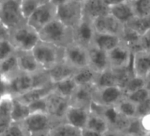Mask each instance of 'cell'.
<instances>
[{"instance_id": "obj_8", "label": "cell", "mask_w": 150, "mask_h": 136, "mask_svg": "<svg viewBox=\"0 0 150 136\" xmlns=\"http://www.w3.org/2000/svg\"><path fill=\"white\" fill-rule=\"evenodd\" d=\"M45 111L57 122L64 121L66 111L70 105V99L52 92L45 97Z\"/></svg>"}, {"instance_id": "obj_7", "label": "cell", "mask_w": 150, "mask_h": 136, "mask_svg": "<svg viewBox=\"0 0 150 136\" xmlns=\"http://www.w3.org/2000/svg\"><path fill=\"white\" fill-rule=\"evenodd\" d=\"M56 18L57 6L48 1L35 9L27 18L26 23L38 32Z\"/></svg>"}, {"instance_id": "obj_48", "label": "cell", "mask_w": 150, "mask_h": 136, "mask_svg": "<svg viewBox=\"0 0 150 136\" xmlns=\"http://www.w3.org/2000/svg\"><path fill=\"white\" fill-rule=\"evenodd\" d=\"M120 134H121V133L115 131V130H114L110 129V130H108L106 132L104 133L103 136H120Z\"/></svg>"}, {"instance_id": "obj_54", "label": "cell", "mask_w": 150, "mask_h": 136, "mask_svg": "<svg viewBox=\"0 0 150 136\" xmlns=\"http://www.w3.org/2000/svg\"><path fill=\"white\" fill-rule=\"evenodd\" d=\"M0 136H2V135H1V134H0Z\"/></svg>"}, {"instance_id": "obj_28", "label": "cell", "mask_w": 150, "mask_h": 136, "mask_svg": "<svg viewBox=\"0 0 150 136\" xmlns=\"http://www.w3.org/2000/svg\"><path fill=\"white\" fill-rule=\"evenodd\" d=\"M94 83L97 88L118 86L117 72L115 70L109 67L104 71L98 73Z\"/></svg>"}, {"instance_id": "obj_19", "label": "cell", "mask_w": 150, "mask_h": 136, "mask_svg": "<svg viewBox=\"0 0 150 136\" xmlns=\"http://www.w3.org/2000/svg\"><path fill=\"white\" fill-rule=\"evenodd\" d=\"M16 55L21 71L34 75L42 70L37 62L32 51H16Z\"/></svg>"}, {"instance_id": "obj_33", "label": "cell", "mask_w": 150, "mask_h": 136, "mask_svg": "<svg viewBox=\"0 0 150 136\" xmlns=\"http://www.w3.org/2000/svg\"><path fill=\"white\" fill-rule=\"evenodd\" d=\"M117 112L121 115L127 117L128 118H133L138 117L137 108L138 105L126 98L125 97L122 99L117 105L114 106Z\"/></svg>"}, {"instance_id": "obj_5", "label": "cell", "mask_w": 150, "mask_h": 136, "mask_svg": "<svg viewBox=\"0 0 150 136\" xmlns=\"http://www.w3.org/2000/svg\"><path fill=\"white\" fill-rule=\"evenodd\" d=\"M57 18L73 29L83 18L82 3L77 0H69L57 6Z\"/></svg>"}, {"instance_id": "obj_36", "label": "cell", "mask_w": 150, "mask_h": 136, "mask_svg": "<svg viewBox=\"0 0 150 136\" xmlns=\"http://www.w3.org/2000/svg\"><path fill=\"white\" fill-rule=\"evenodd\" d=\"M50 0H21V8L23 16L27 19L34 11L39 6L48 2Z\"/></svg>"}, {"instance_id": "obj_10", "label": "cell", "mask_w": 150, "mask_h": 136, "mask_svg": "<svg viewBox=\"0 0 150 136\" xmlns=\"http://www.w3.org/2000/svg\"><path fill=\"white\" fill-rule=\"evenodd\" d=\"M63 59L76 70L89 66L87 48L72 42L64 48Z\"/></svg>"}, {"instance_id": "obj_6", "label": "cell", "mask_w": 150, "mask_h": 136, "mask_svg": "<svg viewBox=\"0 0 150 136\" xmlns=\"http://www.w3.org/2000/svg\"><path fill=\"white\" fill-rule=\"evenodd\" d=\"M29 135L48 132L53 127L59 122L54 121L46 112H31L21 122Z\"/></svg>"}, {"instance_id": "obj_3", "label": "cell", "mask_w": 150, "mask_h": 136, "mask_svg": "<svg viewBox=\"0 0 150 136\" xmlns=\"http://www.w3.org/2000/svg\"><path fill=\"white\" fill-rule=\"evenodd\" d=\"M0 20L9 31L25 24L26 19L22 12L21 0H1Z\"/></svg>"}, {"instance_id": "obj_44", "label": "cell", "mask_w": 150, "mask_h": 136, "mask_svg": "<svg viewBox=\"0 0 150 136\" xmlns=\"http://www.w3.org/2000/svg\"><path fill=\"white\" fill-rule=\"evenodd\" d=\"M139 119L145 132L147 135L150 134V112L139 117Z\"/></svg>"}, {"instance_id": "obj_29", "label": "cell", "mask_w": 150, "mask_h": 136, "mask_svg": "<svg viewBox=\"0 0 150 136\" xmlns=\"http://www.w3.org/2000/svg\"><path fill=\"white\" fill-rule=\"evenodd\" d=\"M97 74L98 73H96L93 69L91 68L89 66H86L76 70L73 74V78L77 86L92 84L95 83Z\"/></svg>"}, {"instance_id": "obj_45", "label": "cell", "mask_w": 150, "mask_h": 136, "mask_svg": "<svg viewBox=\"0 0 150 136\" xmlns=\"http://www.w3.org/2000/svg\"><path fill=\"white\" fill-rule=\"evenodd\" d=\"M81 136H103V134L90 129L83 128L81 130Z\"/></svg>"}, {"instance_id": "obj_32", "label": "cell", "mask_w": 150, "mask_h": 136, "mask_svg": "<svg viewBox=\"0 0 150 136\" xmlns=\"http://www.w3.org/2000/svg\"><path fill=\"white\" fill-rule=\"evenodd\" d=\"M30 113L29 106L23 104L16 97L12 99L11 118L13 122H21Z\"/></svg>"}, {"instance_id": "obj_9", "label": "cell", "mask_w": 150, "mask_h": 136, "mask_svg": "<svg viewBox=\"0 0 150 136\" xmlns=\"http://www.w3.org/2000/svg\"><path fill=\"white\" fill-rule=\"evenodd\" d=\"M125 97L123 89L119 86L97 88L93 95L92 102L103 108L114 107Z\"/></svg>"}, {"instance_id": "obj_4", "label": "cell", "mask_w": 150, "mask_h": 136, "mask_svg": "<svg viewBox=\"0 0 150 136\" xmlns=\"http://www.w3.org/2000/svg\"><path fill=\"white\" fill-rule=\"evenodd\" d=\"M8 39L16 51H32L40 41L38 32L26 23L9 31Z\"/></svg>"}, {"instance_id": "obj_46", "label": "cell", "mask_w": 150, "mask_h": 136, "mask_svg": "<svg viewBox=\"0 0 150 136\" xmlns=\"http://www.w3.org/2000/svg\"><path fill=\"white\" fill-rule=\"evenodd\" d=\"M9 37V30L6 29L0 20V40L5 38H8Z\"/></svg>"}, {"instance_id": "obj_13", "label": "cell", "mask_w": 150, "mask_h": 136, "mask_svg": "<svg viewBox=\"0 0 150 136\" xmlns=\"http://www.w3.org/2000/svg\"><path fill=\"white\" fill-rule=\"evenodd\" d=\"M92 24L95 32L98 33L117 35L122 37L124 32L125 25L120 23L110 13L97 18L92 20Z\"/></svg>"}, {"instance_id": "obj_31", "label": "cell", "mask_w": 150, "mask_h": 136, "mask_svg": "<svg viewBox=\"0 0 150 136\" xmlns=\"http://www.w3.org/2000/svg\"><path fill=\"white\" fill-rule=\"evenodd\" d=\"M48 136H81V130L62 121L51 129Z\"/></svg>"}, {"instance_id": "obj_42", "label": "cell", "mask_w": 150, "mask_h": 136, "mask_svg": "<svg viewBox=\"0 0 150 136\" xmlns=\"http://www.w3.org/2000/svg\"><path fill=\"white\" fill-rule=\"evenodd\" d=\"M139 45L141 51L150 53V29L141 35L139 39Z\"/></svg>"}, {"instance_id": "obj_17", "label": "cell", "mask_w": 150, "mask_h": 136, "mask_svg": "<svg viewBox=\"0 0 150 136\" xmlns=\"http://www.w3.org/2000/svg\"><path fill=\"white\" fill-rule=\"evenodd\" d=\"M132 69L134 75L146 78L150 74V53L144 51L133 53Z\"/></svg>"}, {"instance_id": "obj_24", "label": "cell", "mask_w": 150, "mask_h": 136, "mask_svg": "<svg viewBox=\"0 0 150 136\" xmlns=\"http://www.w3.org/2000/svg\"><path fill=\"white\" fill-rule=\"evenodd\" d=\"M109 13L123 25L135 17L130 0L109 7Z\"/></svg>"}, {"instance_id": "obj_47", "label": "cell", "mask_w": 150, "mask_h": 136, "mask_svg": "<svg viewBox=\"0 0 150 136\" xmlns=\"http://www.w3.org/2000/svg\"><path fill=\"white\" fill-rule=\"evenodd\" d=\"M104 1L108 7H111V6L120 4V3L125 2V1H129V0H104Z\"/></svg>"}, {"instance_id": "obj_18", "label": "cell", "mask_w": 150, "mask_h": 136, "mask_svg": "<svg viewBox=\"0 0 150 136\" xmlns=\"http://www.w3.org/2000/svg\"><path fill=\"white\" fill-rule=\"evenodd\" d=\"M83 17L94 20L97 18L109 13V7L104 0H86L82 2Z\"/></svg>"}, {"instance_id": "obj_2", "label": "cell", "mask_w": 150, "mask_h": 136, "mask_svg": "<svg viewBox=\"0 0 150 136\" xmlns=\"http://www.w3.org/2000/svg\"><path fill=\"white\" fill-rule=\"evenodd\" d=\"M32 52L37 62L44 70L52 68L57 63L63 60L64 56V48L40 39L32 50Z\"/></svg>"}, {"instance_id": "obj_26", "label": "cell", "mask_w": 150, "mask_h": 136, "mask_svg": "<svg viewBox=\"0 0 150 136\" xmlns=\"http://www.w3.org/2000/svg\"><path fill=\"white\" fill-rule=\"evenodd\" d=\"M19 71L16 52L4 59L0 60V77L6 81Z\"/></svg>"}, {"instance_id": "obj_25", "label": "cell", "mask_w": 150, "mask_h": 136, "mask_svg": "<svg viewBox=\"0 0 150 136\" xmlns=\"http://www.w3.org/2000/svg\"><path fill=\"white\" fill-rule=\"evenodd\" d=\"M121 42L122 39L120 36L109 35V34L98 33L95 32L92 45L98 47L100 49L108 52L118 45Z\"/></svg>"}, {"instance_id": "obj_51", "label": "cell", "mask_w": 150, "mask_h": 136, "mask_svg": "<svg viewBox=\"0 0 150 136\" xmlns=\"http://www.w3.org/2000/svg\"><path fill=\"white\" fill-rule=\"evenodd\" d=\"M120 136H133L130 134H127V133H121Z\"/></svg>"}, {"instance_id": "obj_12", "label": "cell", "mask_w": 150, "mask_h": 136, "mask_svg": "<svg viewBox=\"0 0 150 136\" xmlns=\"http://www.w3.org/2000/svg\"><path fill=\"white\" fill-rule=\"evenodd\" d=\"M7 93L13 97L20 96L34 88L33 75L19 71L7 80Z\"/></svg>"}, {"instance_id": "obj_21", "label": "cell", "mask_w": 150, "mask_h": 136, "mask_svg": "<svg viewBox=\"0 0 150 136\" xmlns=\"http://www.w3.org/2000/svg\"><path fill=\"white\" fill-rule=\"evenodd\" d=\"M76 69L67 64L64 59L57 63L55 66L47 70L48 77L52 83L72 77Z\"/></svg>"}, {"instance_id": "obj_40", "label": "cell", "mask_w": 150, "mask_h": 136, "mask_svg": "<svg viewBox=\"0 0 150 136\" xmlns=\"http://www.w3.org/2000/svg\"><path fill=\"white\" fill-rule=\"evenodd\" d=\"M124 133H127L133 136H147L141 124L139 117H136L130 120V124Z\"/></svg>"}, {"instance_id": "obj_16", "label": "cell", "mask_w": 150, "mask_h": 136, "mask_svg": "<svg viewBox=\"0 0 150 136\" xmlns=\"http://www.w3.org/2000/svg\"><path fill=\"white\" fill-rule=\"evenodd\" d=\"M89 56V66L96 73H99L109 68L110 64L106 51L98 48L94 45L87 48Z\"/></svg>"}, {"instance_id": "obj_52", "label": "cell", "mask_w": 150, "mask_h": 136, "mask_svg": "<svg viewBox=\"0 0 150 136\" xmlns=\"http://www.w3.org/2000/svg\"><path fill=\"white\" fill-rule=\"evenodd\" d=\"M77 1H80V2H83V1H86V0H77Z\"/></svg>"}, {"instance_id": "obj_37", "label": "cell", "mask_w": 150, "mask_h": 136, "mask_svg": "<svg viewBox=\"0 0 150 136\" xmlns=\"http://www.w3.org/2000/svg\"><path fill=\"white\" fill-rule=\"evenodd\" d=\"M125 97L138 105L147 100L150 97V94L149 91L144 86V87L126 95Z\"/></svg>"}, {"instance_id": "obj_27", "label": "cell", "mask_w": 150, "mask_h": 136, "mask_svg": "<svg viewBox=\"0 0 150 136\" xmlns=\"http://www.w3.org/2000/svg\"><path fill=\"white\" fill-rule=\"evenodd\" d=\"M85 128L90 129L102 134L110 130L109 123L101 113L90 111L87 123Z\"/></svg>"}, {"instance_id": "obj_50", "label": "cell", "mask_w": 150, "mask_h": 136, "mask_svg": "<svg viewBox=\"0 0 150 136\" xmlns=\"http://www.w3.org/2000/svg\"><path fill=\"white\" fill-rule=\"evenodd\" d=\"M29 136H48V132H40V133H35V134H31Z\"/></svg>"}, {"instance_id": "obj_1", "label": "cell", "mask_w": 150, "mask_h": 136, "mask_svg": "<svg viewBox=\"0 0 150 136\" xmlns=\"http://www.w3.org/2000/svg\"><path fill=\"white\" fill-rule=\"evenodd\" d=\"M40 39L64 48L73 42V29L67 27L56 18L38 32Z\"/></svg>"}, {"instance_id": "obj_15", "label": "cell", "mask_w": 150, "mask_h": 136, "mask_svg": "<svg viewBox=\"0 0 150 136\" xmlns=\"http://www.w3.org/2000/svg\"><path fill=\"white\" fill-rule=\"evenodd\" d=\"M95 32L92 20L83 17L79 25L73 29V42L88 48L92 44Z\"/></svg>"}, {"instance_id": "obj_34", "label": "cell", "mask_w": 150, "mask_h": 136, "mask_svg": "<svg viewBox=\"0 0 150 136\" xmlns=\"http://www.w3.org/2000/svg\"><path fill=\"white\" fill-rule=\"evenodd\" d=\"M125 26L141 36L150 29V16L146 18L134 17Z\"/></svg>"}, {"instance_id": "obj_43", "label": "cell", "mask_w": 150, "mask_h": 136, "mask_svg": "<svg viewBox=\"0 0 150 136\" xmlns=\"http://www.w3.org/2000/svg\"><path fill=\"white\" fill-rule=\"evenodd\" d=\"M45 97L43 99H39V100L35 101L31 104L28 105L29 108V111L31 112H38V111H41V112H46L45 111Z\"/></svg>"}, {"instance_id": "obj_30", "label": "cell", "mask_w": 150, "mask_h": 136, "mask_svg": "<svg viewBox=\"0 0 150 136\" xmlns=\"http://www.w3.org/2000/svg\"><path fill=\"white\" fill-rule=\"evenodd\" d=\"M53 84V91L62 96L70 99L72 95L74 93L77 84L76 83L75 80H73V76L64 80H60V81L52 83Z\"/></svg>"}, {"instance_id": "obj_11", "label": "cell", "mask_w": 150, "mask_h": 136, "mask_svg": "<svg viewBox=\"0 0 150 136\" xmlns=\"http://www.w3.org/2000/svg\"><path fill=\"white\" fill-rule=\"evenodd\" d=\"M107 53L110 67L114 70L126 68L132 64L133 52L122 41Z\"/></svg>"}, {"instance_id": "obj_35", "label": "cell", "mask_w": 150, "mask_h": 136, "mask_svg": "<svg viewBox=\"0 0 150 136\" xmlns=\"http://www.w3.org/2000/svg\"><path fill=\"white\" fill-rule=\"evenodd\" d=\"M135 17L150 16V0H130Z\"/></svg>"}, {"instance_id": "obj_22", "label": "cell", "mask_w": 150, "mask_h": 136, "mask_svg": "<svg viewBox=\"0 0 150 136\" xmlns=\"http://www.w3.org/2000/svg\"><path fill=\"white\" fill-rule=\"evenodd\" d=\"M52 91L53 84L52 83H51L45 85V86L32 88V89L26 92V93L23 94L20 96L16 97V98L21 102H23V104H26V105H28L32 103V102H35V101L45 98Z\"/></svg>"}, {"instance_id": "obj_53", "label": "cell", "mask_w": 150, "mask_h": 136, "mask_svg": "<svg viewBox=\"0 0 150 136\" xmlns=\"http://www.w3.org/2000/svg\"><path fill=\"white\" fill-rule=\"evenodd\" d=\"M147 136H150V134H149V135H147Z\"/></svg>"}, {"instance_id": "obj_38", "label": "cell", "mask_w": 150, "mask_h": 136, "mask_svg": "<svg viewBox=\"0 0 150 136\" xmlns=\"http://www.w3.org/2000/svg\"><path fill=\"white\" fill-rule=\"evenodd\" d=\"M145 85V80L142 78L137 77L136 75H133L130 80H128L125 86L123 88V92L125 95H127L141 88L144 87Z\"/></svg>"}, {"instance_id": "obj_20", "label": "cell", "mask_w": 150, "mask_h": 136, "mask_svg": "<svg viewBox=\"0 0 150 136\" xmlns=\"http://www.w3.org/2000/svg\"><path fill=\"white\" fill-rule=\"evenodd\" d=\"M95 89V83L78 86L70 97V103L90 108Z\"/></svg>"}, {"instance_id": "obj_39", "label": "cell", "mask_w": 150, "mask_h": 136, "mask_svg": "<svg viewBox=\"0 0 150 136\" xmlns=\"http://www.w3.org/2000/svg\"><path fill=\"white\" fill-rule=\"evenodd\" d=\"M1 135L2 136H29L21 123L13 121Z\"/></svg>"}, {"instance_id": "obj_14", "label": "cell", "mask_w": 150, "mask_h": 136, "mask_svg": "<svg viewBox=\"0 0 150 136\" xmlns=\"http://www.w3.org/2000/svg\"><path fill=\"white\" fill-rule=\"evenodd\" d=\"M89 113V108L70 103L66 111L64 121L76 128L82 130L86 127Z\"/></svg>"}, {"instance_id": "obj_23", "label": "cell", "mask_w": 150, "mask_h": 136, "mask_svg": "<svg viewBox=\"0 0 150 136\" xmlns=\"http://www.w3.org/2000/svg\"><path fill=\"white\" fill-rule=\"evenodd\" d=\"M12 99L13 97L9 94L0 97V134H2L13 122L11 118Z\"/></svg>"}, {"instance_id": "obj_55", "label": "cell", "mask_w": 150, "mask_h": 136, "mask_svg": "<svg viewBox=\"0 0 150 136\" xmlns=\"http://www.w3.org/2000/svg\"><path fill=\"white\" fill-rule=\"evenodd\" d=\"M0 1H1V0H0Z\"/></svg>"}, {"instance_id": "obj_41", "label": "cell", "mask_w": 150, "mask_h": 136, "mask_svg": "<svg viewBox=\"0 0 150 136\" xmlns=\"http://www.w3.org/2000/svg\"><path fill=\"white\" fill-rule=\"evenodd\" d=\"M16 51V48L12 45L8 38L0 40V60L15 54Z\"/></svg>"}, {"instance_id": "obj_49", "label": "cell", "mask_w": 150, "mask_h": 136, "mask_svg": "<svg viewBox=\"0 0 150 136\" xmlns=\"http://www.w3.org/2000/svg\"><path fill=\"white\" fill-rule=\"evenodd\" d=\"M67 1H69V0H50V1L52 2L54 4H55L56 6H58L59 4H63V3L66 2Z\"/></svg>"}]
</instances>
